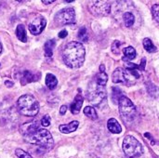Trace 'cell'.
Masks as SVG:
<instances>
[{
    "label": "cell",
    "instance_id": "22",
    "mask_svg": "<svg viewBox=\"0 0 159 158\" xmlns=\"http://www.w3.org/2000/svg\"><path fill=\"white\" fill-rule=\"evenodd\" d=\"M84 115L88 116L91 120H97L98 119V115L95 111V109L92 106H87L84 109Z\"/></svg>",
    "mask_w": 159,
    "mask_h": 158
},
{
    "label": "cell",
    "instance_id": "33",
    "mask_svg": "<svg viewBox=\"0 0 159 158\" xmlns=\"http://www.w3.org/2000/svg\"><path fill=\"white\" fill-rule=\"evenodd\" d=\"M5 85L7 87V88H11V87H13V82H11V81H8V80H6L5 81Z\"/></svg>",
    "mask_w": 159,
    "mask_h": 158
},
{
    "label": "cell",
    "instance_id": "21",
    "mask_svg": "<svg viewBox=\"0 0 159 158\" xmlns=\"http://www.w3.org/2000/svg\"><path fill=\"white\" fill-rule=\"evenodd\" d=\"M123 20L125 22V25L127 27H131L134 24L135 21V17L131 12H125L123 14Z\"/></svg>",
    "mask_w": 159,
    "mask_h": 158
},
{
    "label": "cell",
    "instance_id": "23",
    "mask_svg": "<svg viewBox=\"0 0 159 158\" xmlns=\"http://www.w3.org/2000/svg\"><path fill=\"white\" fill-rule=\"evenodd\" d=\"M122 96H124V94L120 88H112V99H113L114 103H117L118 100Z\"/></svg>",
    "mask_w": 159,
    "mask_h": 158
},
{
    "label": "cell",
    "instance_id": "31",
    "mask_svg": "<svg viewBox=\"0 0 159 158\" xmlns=\"http://www.w3.org/2000/svg\"><path fill=\"white\" fill-rule=\"evenodd\" d=\"M68 34V32L66 30H62L59 33V37L60 38H65Z\"/></svg>",
    "mask_w": 159,
    "mask_h": 158
},
{
    "label": "cell",
    "instance_id": "32",
    "mask_svg": "<svg viewBox=\"0 0 159 158\" xmlns=\"http://www.w3.org/2000/svg\"><path fill=\"white\" fill-rule=\"evenodd\" d=\"M66 111H67V106H66V105H62V106L61 107V109H60V114L63 115H65Z\"/></svg>",
    "mask_w": 159,
    "mask_h": 158
},
{
    "label": "cell",
    "instance_id": "25",
    "mask_svg": "<svg viewBox=\"0 0 159 158\" xmlns=\"http://www.w3.org/2000/svg\"><path fill=\"white\" fill-rule=\"evenodd\" d=\"M15 155L18 156V158H32L30 154L23 151L22 149H16L15 150Z\"/></svg>",
    "mask_w": 159,
    "mask_h": 158
},
{
    "label": "cell",
    "instance_id": "15",
    "mask_svg": "<svg viewBox=\"0 0 159 158\" xmlns=\"http://www.w3.org/2000/svg\"><path fill=\"white\" fill-rule=\"evenodd\" d=\"M125 69L122 67H118L115 70L112 74V79L114 83H123L125 84Z\"/></svg>",
    "mask_w": 159,
    "mask_h": 158
},
{
    "label": "cell",
    "instance_id": "36",
    "mask_svg": "<svg viewBox=\"0 0 159 158\" xmlns=\"http://www.w3.org/2000/svg\"><path fill=\"white\" fill-rule=\"evenodd\" d=\"M42 2H43V4H51V3H54V1H53V0H51V1H46V0H43Z\"/></svg>",
    "mask_w": 159,
    "mask_h": 158
},
{
    "label": "cell",
    "instance_id": "17",
    "mask_svg": "<svg viewBox=\"0 0 159 158\" xmlns=\"http://www.w3.org/2000/svg\"><path fill=\"white\" fill-rule=\"evenodd\" d=\"M16 36L20 41L25 43L27 41V35H26V30L25 26L23 24H19L16 28Z\"/></svg>",
    "mask_w": 159,
    "mask_h": 158
},
{
    "label": "cell",
    "instance_id": "26",
    "mask_svg": "<svg viewBox=\"0 0 159 158\" xmlns=\"http://www.w3.org/2000/svg\"><path fill=\"white\" fill-rule=\"evenodd\" d=\"M122 45V43L120 42V41H118V40H116V41H114V43L112 44V51H113V53H115V54H119L120 53V46Z\"/></svg>",
    "mask_w": 159,
    "mask_h": 158
},
{
    "label": "cell",
    "instance_id": "3",
    "mask_svg": "<svg viewBox=\"0 0 159 158\" xmlns=\"http://www.w3.org/2000/svg\"><path fill=\"white\" fill-rule=\"evenodd\" d=\"M17 106L19 112L28 117L35 116L39 112V102L32 95H22L18 99Z\"/></svg>",
    "mask_w": 159,
    "mask_h": 158
},
{
    "label": "cell",
    "instance_id": "11",
    "mask_svg": "<svg viewBox=\"0 0 159 158\" xmlns=\"http://www.w3.org/2000/svg\"><path fill=\"white\" fill-rule=\"evenodd\" d=\"M83 102H84V98L78 94L75 96L74 102H72L71 106H70V110H71V113L73 115H78L79 112H80V109L83 105Z\"/></svg>",
    "mask_w": 159,
    "mask_h": 158
},
{
    "label": "cell",
    "instance_id": "30",
    "mask_svg": "<svg viewBox=\"0 0 159 158\" xmlns=\"http://www.w3.org/2000/svg\"><path fill=\"white\" fill-rule=\"evenodd\" d=\"M145 64H146V59L143 58V59H142V61H141V64L138 65V69L141 70V71H143V70L145 69Z\"/></svg>",
    "mask_w": 159,
    "mask_h": 158
},
{
    "label": "cell",
    "instance_id": "4",
    "mask_svg": "<svg viewBox=\"0 0 159 158\" xmlns=\"http://www.w3.org/2000/svg\"><path fill=\"white\" fill-rule=\"evenodd\" d=\"M87 98L90 103H92L95 106H99L106 99L105 86L97 83L93 78L89 84Z\"/></svg>",
    "mask_w": 159,
    "mask_h": 158
},
{
    "label": "cell",
    "instance_id": "10",
    "mask_svg": "<svg viewBox=\"0 0 159 158\" xmlns=\"http://www.w3.org/2000/svg\"><path fill=\"white\" fill-rule=\"evenodd\" d=\"M39 122L38 121H33V122H28V123H24L20 126V133L25 137L28 136L32 133H34L35 130H37L39 129Z\"/></svg>",
    "mask_w": 159,
    "mask_h": 158
},
{
    "label": "cell",
    "instance_id": "37",
    "mask_svg": "<svg viewBox=\"0 0 159 158\" xmlns=\"http://www.w3.org/2000/svg\"><path fill=\"white\" fill-rule=\"evenodd\" d=\"M1 51H2V45H1V43H0V53H1Z\"/></svg>",
    "mask_w": 159,
    "mask_h": 158
},
{
    "label": "cell",
    "instance_id": "27",
    "mask_svg": "<svg viewBox=\"0 0 159 158\" xmlns=\"http://www.w3.org/2000/svg\"><path fill=\"white\" fill-rule=\"evenodd\" d=\"M152 14L153 17L155 18V20L158 22L159 21V5L158 4H155L152 7Z\"/></svg>",
    "mask_w": 159,
    "mask_h": 158
},
{
    "label": "cell",
    "instance_id": "5",
    "mask_svg": "<svg viewBox=\"0 0 159 158\" xmlns=\"http://www.w3.org/2000/svg\"><path fill=\"white\" fill-rule=\"evenodd\" d=\"M117 103L119 106V114L123 121L128 124L131 123L137 116V108L134 103L125 95L118 100Z\"/></svg>",
    "mask_w": 159,
    "mask_h": 158
},
{
    "label": "cell",
    "instance_id": "24",
    "mask_svg": "<svg viewBox=\"0 0 159 158\" xmlns=\"http://www.w3.org/2000/svg\"><path fill=\"white\" fill-rule=\"evenodd\" d=\"M78 39L81 42H87L88 41V34H87V29L86 27H81L78 31Z\"/></svg>",
    "mask_w": 159,
    "mask_h": 158
},
{
    "label": "cell",
    "instance_id": "13",
    "mask_svg": "<svg viewBox=\"0 0 159 158\" xmlns=\"http://www.w3.org/2000/svg\"><path fill=\"white\" fill-rule=\"evenodd\" d=\"M78 125L79 123L77 121H72L70 122L69 124H65V125H61L59 127V129L61 133H64V134H69V133H72V132H75L77 128H78Z\"/></svg>",
    "mask_w": 159,
    "mask_h": 158
},
{
    "label": "cell",
    "instance_id": "8",
    "mask_svg": "<svg viewBox=\"0 0 159 158\" xmlns=\"http://www.w3.org/2000/svg\"><path fill=\"white\" fill-rule=\"evenodd\" d=\"M75 20V12L73 7H66L60 10L54 17V21L58 25L71 24Z\"/></svg>",
    "mask_w": 159,
    "mask_h": 158
},
{
    "label": "cell",
    "instance_id": "14",
    "mask_svg": "<svg viewBox=\"0 0 159 158\" xmlns=\"http://www.w3.org/2000/svg\"><path fill=\"white\" fill-rule=\"evenodd\" d=\"M107 128L110 132L114 134H119L122 132V127L118 123V121L115 118H110L107 122Z\"/></svg>",
    "mask_w": 159,
    "mask_h": 158
},
{
    "label": "cell",
    "instance_id": "20",
    "mask_svg": "<svg viewBox=\"0 0 159 158\" xmlns=\"http://www.w3.org/2000/svg\"><path fill=\"white\" fill-rule=\"evenodd\" d=\"M143 47L149 53H153V52H156L157 50V47L154 45V43L152 42V40L150 38H144L143 39Z\"/></svg>",
    "mask_w": 159,
    "mask_h": 158
},
{
    "label": "cell",
    "instance_id": "9",
    "mask_svg": "<svg viewBox=\"0 0 159 158\" xmlns=\"http://www.w3.org/2000/svg\"><path fill=\"white\" fill-rule=\"evenodd\" d=\"M46 24H47L46 19L42 15L36 14L30 20L28 28H29V31H30V33L32 34L38 35L44 31V29L46 27Z\"/></svg>",
    "mask_w": 159,
    "mask_h": 158
},
{
    "label": "cell",
    "instance_id": "28",
    "mask_svg": "<svg viewBox=\"0 0 159 158\" xmlns=\"http://www.w3.org/2000/svg\"><path fill=\"white\" fill-rule=\"evenodd\" d=\"M50 122H51V118L48 115H44L43 118L41 119V125L44 127H48L50 125Z\"/></svg>",
    "mask_w": 159,
    "mask_h": 158
},
{
    "label": "cell",
    "instance_id": "16",
    "mask_svg": "<svg viewBox=\"0 0 159 158\" xmlns=\"http://www.w3.org/2000/svg\"><path fill=\"white\" fill-rule=\"evenodd\" d=\"M39 76H41V75L35 76L32 72H30V71H24L22 73L21 77H20V83H21V85H26L28 83H32L34 81H36Z\"/></svg>",
    "mask_w": 159,
    "mask_h": 158
},
{
    "label": "cell",
    "instance_id": "18",
    "mask_svg": "<svg viewBox=\"0 0 159 158\" xmlns=\"http://www.w3.org/2000/svg\"><path fill=\"white\" fill-rule=\"evenodd\" d=\"M46 85L50 90H53L58 85V79L52 74H48L46 76Z\"/></svg>",
    "mask_w": 159,
    "mask_h": 158
},
{
    "label": "cell",
    "instance_id": "12",
    "mask_svg": "<svg viewBox=\"0 0 159 158\" xmlns=\"http://www.w3.org/2000/svg\"><path fill=\"white\" fill-rule=\"evenodd\" d=\"M56 46V41L55 39H50L48 40L45 43L44 46V50H45V57L47 58V60L51 61L52 60V56H53V48Z\"/></svg>",
    "mask_w": 159,
    "mask_h": 158
},
{
    "label": "cell",
    "instance_id": "29",
    "mask_svg": "<svg viewBox=\"0 0 159 158\" xmlns=\"http://www.w3.org/2000/svg\"><path fill=\"white\" fill-rule=\"evenodd\" d=\"M126 66H127L128 70H137L138 69V65L135 63H131V62H128L126 64Z\"/></svg>",
    "mask_w": 159,
    "mask_h": 158
},
{
    "label": "cell",
    "instance_id": "38",
    "mask_svg": "<svg viewBox=\"0 0 159 158\" xmlns=\"http://www.w3.org/2000/svg\"><path fill=\"white\" fill-rule=\"evenodd\" d=\"M126 158H129V157H126Z\"/></svg>",
    "mask_w": 159,
    "mask_h": 158
},
{
    "label": "cell",
    "instance_id": "7",
    "mask_svg": "<svg viewBox=\"0 0 159 158\" xmlns=\"http://www.w3.org/2000/svg\"><path fill=\"white\" fill-rule=\"evenodd\" d=\"M89 9L94 16L104 17L110 14L111 6L107 1H92L89 2Z\"/></svg>",
    "mask_w": 159,
    "mask_h": 158
},
{
    "label": "cell",
    "instance_id": "35",
    "mask_svg": "<svg viewBox=\"0 0 159 158\" xmlns=\"http://www.w3.org/2000/svg\"><path fill=\"white\" fill-rule=\"evenodd\" d=\"M144 136H145V137H147V138H149V140L153 141V137H152L149 133H145V134H144ZM153 142H154V141H153Z\"/></svg>",
    "mask_w": 159,
    "mask_h": 158
},
{
    "label": "cell",
    "instance_id": "6",
    "mask_svg": "<svg viewBox=\"0 0 159 158\" xmlns=\"http://www.w3.org/2000/svg\"><path fill=\"white\" fill-rule=\"evenodd\" d=\"M122 149L126 156L129 158H139L143 154V145L131 135H127L124 138Z\"/></svg>",
    "mask_w": 159,
    "mask_h": 158
},
{
    "label": "cell",
    "instance_id": "19",
    "mask_svg": "<svg viewBox=\"0 0 159 158\" xmlns=\"http://www.w3.org/2000/svg\"><path fill=\"white\" fill-rule=\"evenodd\" d=\"M123 53L125 55V58L123 59L124 61H126V60L131 61L136 57V50L133 47H128L124 48Z\"/></svg>",
    "mask_w": 159,
    "mask_h": 158
},
{
    "label": "cell",
    "instance_id": "34",
    "mask_svg": "<svg viewBox=\"0 0 159 158\" xmlns=\"http://www.w3.org/2000/svg\"><path fill=\"white\" fill-rule=\"evenodd\" d=\"M100 72H102V73L105 72V66H104L103 64H102V65L100 66Z\"/></svg>",
    "mask_w": 159,
    "mask_h": 158
},
{
    "label": "cell",
    "instance_id": "1",
    "mask_svg": "<svg viewBox=\"0 0 159 158\" xmlns=\"http://www.w3.org/2000/svg\"><path fill=\"white\" fill-rule=\"evenodd\" d=\"M86 57V50L82 43L77 41H72L68 43L62 51V61L66 66L77 69L80 68Z\"/></svg>",
    "mask_w": 159,
    "mask_h": 158
},
{
    "label": "cell",
    "instance_id": "2",
    "mask_svg": "<svg viewBox=\"0 0 159 158\" xmlns=\"http://www.w3.org/2000/svg\"><path fill=\"white\" fill-rule=\"evenodd\" d=\"M24 140L27 142H29L31 144L37 145L38 147H40L46 151L51 150L54 145V141H53V138H52L50 132L44 129H38L34 133H32L28 136H25Z\"/></svg>",
    "mask_w": 159,
    "mask_h": 158
}]
</instances>
